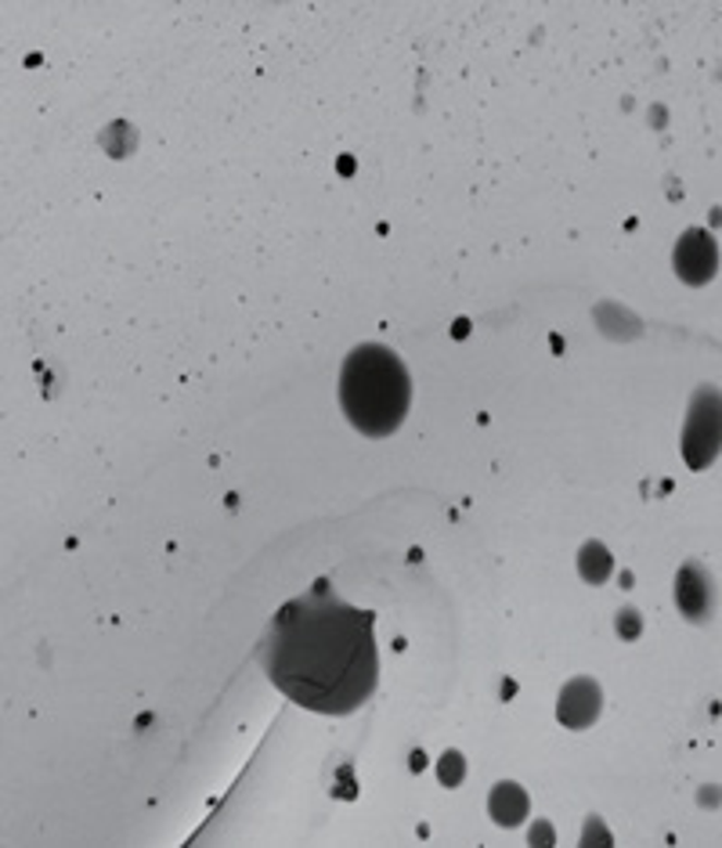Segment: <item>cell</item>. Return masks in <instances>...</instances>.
Here are the masks:
<instances>
[{
  "label": "cell",
  "mask_w": 722,
  "mask_h": 848,
  "mask_svg": "<svg viewBox=\"0 0 722 848\" xmlns=\"http://www.w3.org/2000/svg\"><path fill=\"white\" fill-rule=\"evenodd\" d=\"M603 708V693L592 679H570L564 693H561V704H556V715L567 729H589L592 722L600 718Z\"/></svg>",
  "instance_id": "5"
},
{
  "label": "cell",
  "mask_w": 722,
  "mask_h": 848,
  "mask_svg": "<svg viewBox=\"0 0 722 848\" xmlns=\"http://www.w3.org/2000/svg\"><path fill=\"white\" fill-rule=\"evenodd\" d=\"M722 452V394L697 391L683 427V458L690 469H708Z\"/></svg>",
  "instance_id": "3"
},
{
  "label": "cell",
  "mask_w": 722,
  "mask_h": 848,
  "mask_svg": "<svg viewBox=\"0 0 722 848\" xmlns=\"http://www.w3.org/2000/svg\"><path fill=\"white\" fill-rule=\"evenodd\" d=\"M672 264H675V275L683 282L705 286V282L719 271V246L705 228H690V231H683L679 242H675Z\"/></svg>",
  "instance_id": "4"
},
{
  "label": "cell",
  "mask_w": 722,
  "mask_h": 848,
  "mask_svg": "<svg viewBox=\"0 0 722 848\" xmlns=\"http://www.w3.org/2000/svg\"><path fill=\"white\" fill-rule=\"evenodd\" d=\"M340 405L358 433L390 438L412 405V383L405 361L380 344L351 350L340 369Z\"/></svg>",
  "instance_id": "2"
},
{
  "label": "cell",
  "mask_w": 722,
  "mask_h": 848,
  "mask_svg": "<svg viewBox=\"0 0 722 848\" xmlns=\"http://www.w3.org/2000/svg\"><path fill=\"white\" fill-rule=\"evenodd\" d=\"M675 599H679L683 618L690 621H705L712 614V582H708V574L697 563H686L679 571V578H675Z\"/></svg>",
  "instance_id": "6"
},
{
  "label": "cell",
  "mask_w": 722,
  "mask_h": 848,
  "mask_svg": "<svg viewBox=\"0 0 722 848\" xmlns=\"http://www.w3.org/2000/svg\"><path fill=\"white\" fill-rule=\"evenodd\" d=\"M639 625H643V621H639V614H636L633 607H625L622 614H618V629H622L625 640H636V635H639Z\"/></svg>",
  "instance_id": "10"
},
{
  "label": "cell",
  "mask_w": 722,
  "mask_h": 848,
  "mask_svg": "<svg viewBox=\"0 0 722 848\" xmlns=\"http://www.w3.org/2000/svg\"><path fill=\"white\" fill-rule=\"evenodd\" d=\"M264 668L278 690L318 715H351L376 693V614L318 585L272 621Z\"/></svg>",
  "instance_id": "1"
},
{
  "label": "cell",
  "mask_w": 722,
  "mask_h": 848,
  "mask_svg": "<svg viewBox=\"0 0 722 848\" xmlns=\"http://www.w3.org/2000/svg\"><path fill=\"white\" fill-rule=\"evenodd\" d=\"M611 571H614V560H611L607 546H600V541H586L578 552V574L581 578L592 582V585H603L611 578Z\"/></svg>",
  "instance_id": "8"
},
{
  "label": "cell",
  "mask_w": 722,
  "mask_h": 848,
  "mask_svg": "<svg viewBox=\"0 0 722 848\" xmlns=\"http://www.w3.org/2000/svg\"><path fill=\"white\" fill-rule=\"evenodd\" d=\"M437 776H441V784H445V787L462 784V776H466V762H462L459 751H448V755H441V762H437Z\"/></svg>",
  "instance_id": "9"
},
{
  "label": "cell",
  "mask_w": 722,
  "mask_h": 848,
  "mask_svg": "<svg viewBox=\"0 0 722 848\" xmlns=\"http://www.w3.org/2000/svg\"><path fill=\"white\" fill-rule=\"evenodd\" d=\"M488 809H492V820L503 823V827H517L528 816V795L517 784H498L492 787V798H488Z\"/></svg>",
  "instance_id": "7"
}]
</instances>
